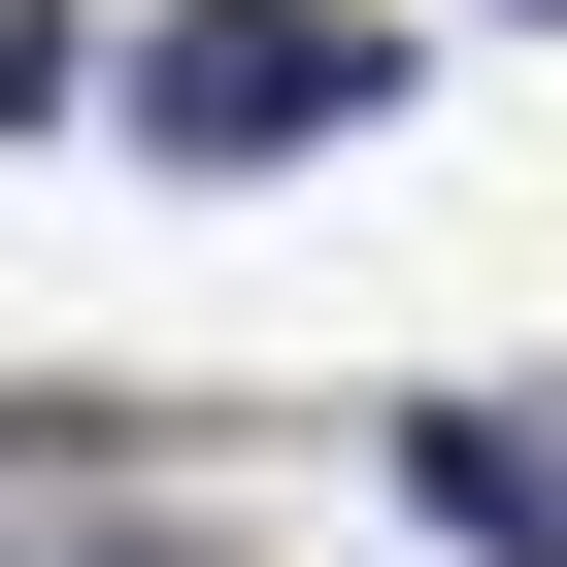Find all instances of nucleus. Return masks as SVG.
Returning a JSON list of instances; mask_svg holds the SVG:
<instances>
[{"mask_svg":"<svg viewBox=\"0 0 567 567\" xmlns=\"http://www.w3.org/2000/svg\"><path fill=\"white\" fill-rule=\"evenodd\" d=\"M401 501H434L467 567H567V434H534V401H401Z\"/></svg>","mask_w":567,"mask_h":567,"instance_id":"2","label":"nucleus"},{"mask_svg":"<svg viewBox=\"0 0 567 567\" xmlns=\"http://www.w3.org/2000/svg\"><path fill=\"white\" fill-rule=\"evenodd\" d=\"M134 134L167 167H334V134H401V0H167V34H134Z\"/></svg>","mask_w":567,"mask_h":567,"instance_id":"1","label":"nucleus"},{"mask_svg":"<svg viewBox=\"0 0 567 567\" xmlns=\"http://www.w3.org/2000/svg\"><path fill=\"white\" fill-rule=\"evenodd\" d=\"M101 101V34H68V0H0V134H68Z\"/></svg>","mask_w":567,"mask_h":567,"instance_id":"3","label":"nucleus"}]
</instances>
